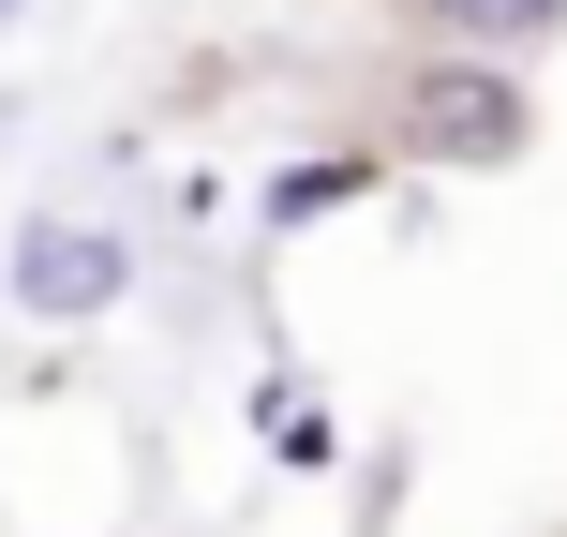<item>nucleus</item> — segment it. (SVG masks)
<instances>
[{
	"label": "nucleus",
	"instance_id": "39448f33",
	"mask_svg": "<svg viewBox=\"0 0 567 537\" xmlns=\"http://www.w3.org/2000/svg\"><path fill=\"white\" fill-rule=\"evenodd\" d=\"M373 16L403 45H478V60H523V75L567 45V0H373Z\"/></svg>",
	"mask_w": 567,
	"mask_h": 537
},
{
	"label": "nucleus",
	"instance_id": "20e7f679",
	"mask_svg": "<svg viewBox=\"0 0 567 537\" xmlns=\"http://www.w3.org/2000/svg\"><path fill=\"white\" fill-rule=\"evenodd\" d=\"M239 419H255V463H269V478H343V389L313 359H269L255 389H239Z\"/></svg>",
	"mask_w": 567,
	"mask_h": 537
},
{
	"label": "nucleus",
	"instance_id": "f257e3e1",
	"mask_svg": "<svg viewBox=\"0 0 567 537\" xmlns=\"http://www.w3.org/2000/svg\"><path fill=\"white\" fill-rule=\"evenodd\" d=\"M359 135L403 179H508V165H538V75L478 60V45H389L359 90Z\"/></svg>",
	"mask_w": 567,
	"mask_h": 537
},
{
	"label": "nucleus",
	"instance_id": "423d86ee",
	"mask_svg": "<svg viewBox=\"0 0 567 537\" xmlns=\"http://www.w3.org/2000/svg\"><path fill=\"white\" fill-rule=\"evenodd\" d=\"M16 30H30V0H0V45H16Z\"/></svg>",
	"mask_w": 567,
	"mask_h": 537
},
{
	"label": "nucleus",
	"instance_id": "f03ea898",
	"mask_svg": "<svg viewBox=\"0 0 567 537\" xmlns=\"http://www.w3.org/2000/svg\"><path fill=\"white\" fill-rule=\"evenodd\" d=\"M135 225L120 209H75V195H45L16 225V255H0V313H30V329H105V313H135Z\"/></svg>",
	"mask_w": 567,
	"mask_h": 537
},
{
	"label": "nucleus",
	"instance_id": "7ed1b4c3",
	"mask_svg": "<svg viewBox=\"0 0 567 537\" xmlns=\"http://www.w3.org/2000/svg\"><path fill=\"white\" fill-rule=\"evenodd\" d=\"M403 165L343 120V135H299L284 165H255V239H313V225H359V209H389Z\"/></svg>",
	"mask_w": 567,
	"mask_h": 537
}]
</instances>
